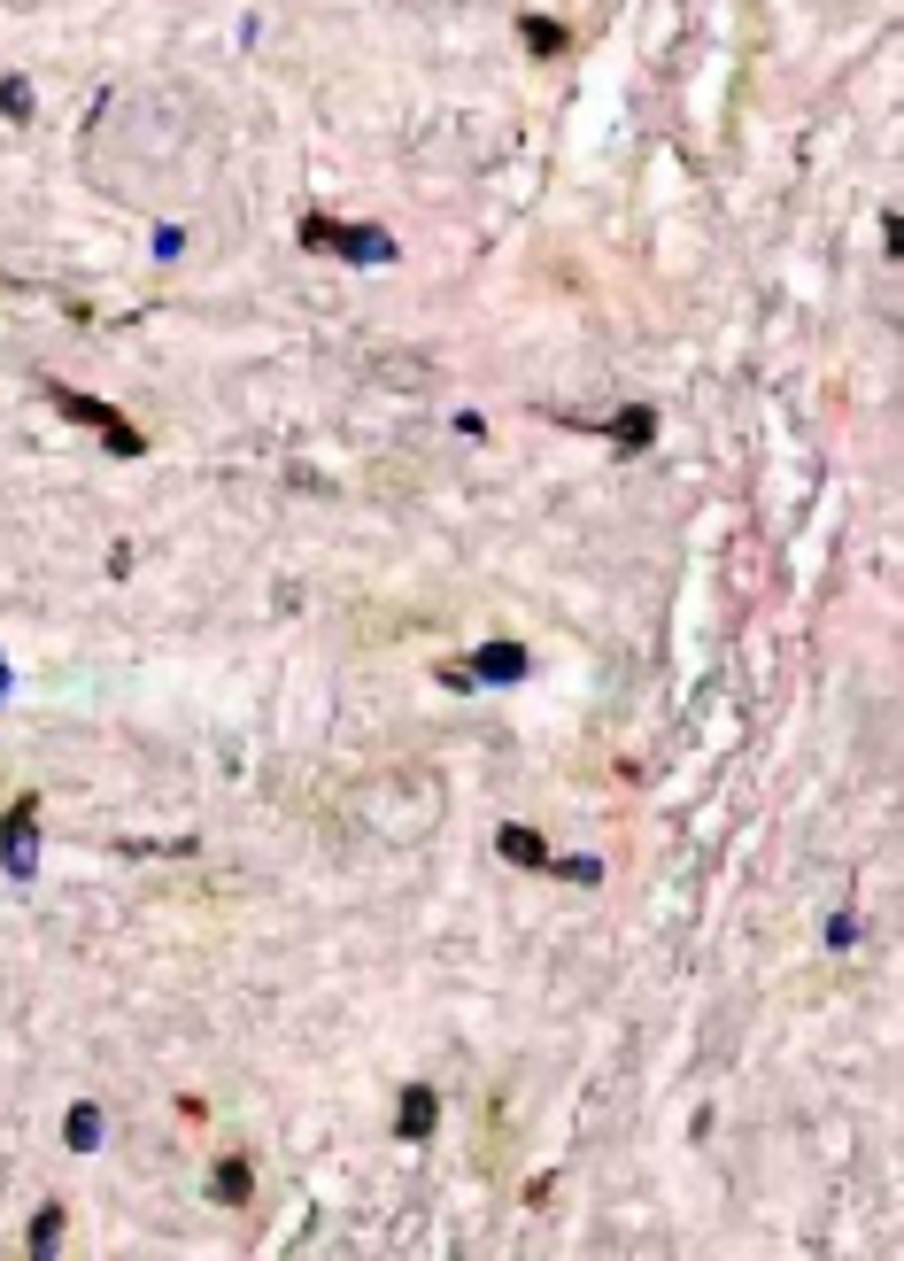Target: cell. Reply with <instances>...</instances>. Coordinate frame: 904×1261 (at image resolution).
Here are the masks:
<instances>
[{
  "instance_id": "cell-1",
  "label": "cell",
  "mask_w": 904,
  "mask_h": 1261,
  "mask_svg": "<svg viewBox=\"0 0 904 1261\" xmlns=\"http://www.w3.org/2000/svg\"><path fill=\"white\" fill-rule=\"evenodd\" d=\"M301 240H309V248H325V256H364V264L395 256V248H387V233H371V225H332V217H309V225H301Z\"/></svg>"
},
{
  "instance_id": "cell-2",
  "label": "cell",
  "mask_w": 904,
  "mask_h": 1261,
  "mask_svg": "<svg viewBox=\"0 0 904 1261\" xmlns=\"http://www.w3.org/2000/svg\"><path fill=\"white\" fill-rule=\"evenodd\" d=\"M31 859H39V797H23L8 812V828H0V867L8 875H31Z\"/></svg>"
},
{
  "instance_id": "cell-3",
  "label": "cell",
  "mask_w": 904,
  "mask_h": 1261,
  "mask_svg": "<svg viewBox=\"0 0 904 1261\" xmlns=\"http://www.w3.org/2000/svg\"><path fill=\"white\" fill-rule=\"evenodd\" d=\"M54 403H62L70 418H86V426H101V434H109V442H117L125 457H140V434H132V426H125V418H117L109 403H93V395H70V387H54Z\"/></svg>"
},
{
  "instance_id": "cell-4",
  "label": "cell",
  "mask_w": 904,
  "mask_h": 1261,
  "mask_svg": "<svg viewBox=\"0 0 904 1261\" xmlns=\"http://www.w3.org/2000/svg\"><path fill=\"white\" fill-rule=\"evenodd\" d=\"M495 844H503V859H518V867H549V844H542L534 828H518V820H510Z\"/></svg>"
},
{
  "instance_id": "cell-5",
  "label": "cell",
  "mask_w": 904,
  "mask_h": 1261,
  "mask_svg": "<svg viewBox=\"0 0 904 1261\" xmlns=\"http://www.w3.org/2000/svg\"><path fill=\"white\" fill-rule=\"evenodd\" d=\"M471 673H487V681H518L526 673V650L518 642H495V650H479V666Z\"/></svg>"
},
{
  "instance_id": "cell-6",
  "label": "cell",
  "mask_w": 904,
  "mask_h": 1261,
  "mask_svg": "<svg viewBox=\"0 0 904 1261\" xmlns=\"http://www.w3.org/2000/svg\"><path fill=\"white\" fill-rule=\"evenodd\" d=\"M649 426H657V418H649V411H642V403H634V411H618V418H610V434H618V450H642V442H649Z\"/></svg>"
},
{
  "instance_id": "cell-7",
  "label": "cell",
  "mask_w": 904,
  "mask_h": 1261,
  "mask_svg": "<svg viewBox=\"0 0 904 1261\" xmlns=\"http://www.w3.org/2000/svg\"><path fill=\"white\" fill-rule=\"evenodd\" d=\"M434 1130V1092H403V1137H426Z\"/></svg>"
},
{
  "instance_id": "cell-8",
  "label": "cell",
  "mask_w": 904,
  "mask_h": 1261,
  "mask_svg": "<svg viewBox=\"0 0 904 1261\" xmlns=\"http://www.w3.org/2000/svg\"><path fill=\"white\" fill-rule=\"evenodd\" d=\"M70 1145H78V1153L101 1145V1106H70Z\"/></svg>"
},
{
  "instance_id": "cell-9",
  "label": "cell",
  "mask_w": 904,
  "mask_h": 1261,
  "mask_svg": "<svg viewBox=\"0 0 904 1261\" xmlns=\"http://www.w3.org/2000/svg\"><path fill=\"white\" fill-rule=\"evenodd\" d=\"M209 1192H217V1200H248V1161H225Z\"/></svg>"
},
{
  "instance_id": "cell-10",
  "label": "cell",
  "mask_w": 904,
  "mask_h": 1261,
  "mask_svg": "<svg viewBox=\"0 0 904 1261\" xmlns=\"http://www.w3.org/2000/svg\"><path fill=\"white\" fill-rule=\"evenodd\" d=\"M518 31H526V47H542V55H557V47H565V31H557V23H542V16H526Z\"/></svg>"
},
{
  "instance_id": "cell-11",
  "label": "cell",
  "mask_w": 904,
  "mask_h": 1261,
  "mask_svg": "<svg viewBox=\"0 0 904 1261\" xmlns=\"http://www.w3.org/2000/svg\"><path fill=\"white\" fill-rule=\"evenodd\" d=\"M54 1239H62V1215H54V1208H47V1215H39V1223H31V1254H54Z\"/></svg>"
}]
</instances>
